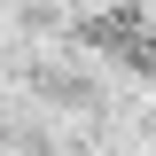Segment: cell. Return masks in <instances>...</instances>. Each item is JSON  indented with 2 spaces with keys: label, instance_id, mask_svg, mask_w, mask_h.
I'll list each match as a JSON object with an SVG mask.
<instances>
[{
  "label": "cell",
  "instance_id": "obj_1",
  "mask_svg": "<svg viewBox=\"0 0 156 156\" xmlns=\"http://www.w3.org/2000/svg\"><path fill=\"white\" fill-rule=\"evenodd\" d=\"M31 94L62 101V109H86V101H94V78H78L70 62H31Z\"/></svg>",
  "mask_w": 156,
  "mask_h": 156
}]
</instances>
